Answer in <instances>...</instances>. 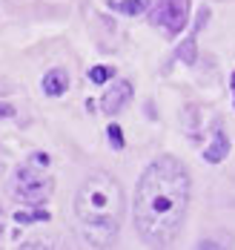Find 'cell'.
Wrapping results in <instances>:
<instances>
[{
	"label": "cell",
	"mask_w": 235,
	"mask_h": 250,
	"mask_svg": "<svg viewBox=\"0 0 235 250\" xmlns=\"http://www.w3.org/2000/svg\"><path fill=\"white\" fill-rule=\"evenodd\" d=\"M189 207V173L178 158H155L135 187V230L144 242L166 248L178 239Z\"/></svg>",
	"instance_id": "1"
},
{
	"label": "cell",
	"mask_w": 235,
	"mask_h": 250,
	"mask_svg": "<svg viewBox=\"0 0 235 250\" xmlns=\"http://www.w3.org/2000/svg\"><path fill=\"white\" fill-rule=\"evenodd\" d=\"M75 213H78L86 242L95 248H109L121 230V219H124L121 184L104 170L92 173L80 184L78 199H75Z\"/></svg>",
	"instance_id": "2"
},
{
	"label": "cell",
	"mask_w": 235,
	"mask_h": 250,
	"mask_svg": "<svg viewBox=\"0 0 235 250\" xmlns=\"http://www.w3.org/2000/svg\"><path fill=\"white\" fill-rule=\"evenodd\" d=\"M12 190L26 204H43L54 193V178L49 173H43V170H37V167H32V164H23L15 173Z\"/></svg>",
	"instance_id": "3"
},
{
	"label": "cell",
	"mask_w": 235,
	"mask_h": 250,
	"mask_svg": "<svg viewBox=\"0 0 235 250\" xmlns=\"http://www.w3.org/2000/svg\"><path fill=\"white\" fill-rule=\"evenodd\" d=\"M189 21V0H161L152 9V23L163 26L166 35H178Z\"/></svg>",
	"instance_id": "4"
},
{
	"label": "cell",
	"mask_w": 235,
	"mask_h": 250,
	"mask_svg": "<svg viewBox=\"0 0 235 250\" xmlns=\"http://www.w3.org/2000/svg\"><path fill=\"white\" fill-rule=\"evenodd\" d=\"M129 101H132V83L129 81H118L104 98H101V109H104L106 115H118Z\"/></svg>",
	"instance_id": "5"
},
{
	"label": "cell",
	"mask_w": 235,
	"mask_h": 250,
	"mask_svg": "<svg viewBox=\"0 0 235 250\" xmlns=\"http://www.w3.org/2000/svg\"><path fill=\"white\" fill-rule=\"evenodd\" d=\"M227 152H230V138H227V132H224V129H215L212 144H209L207 152H204V161H209V164H221V161L227 158Z\"/></svg>",
	"instance_id": "6"
},
{
	"label": "cell",
	"mask_w": 235,
	"mask_h": 250,
	"mask_svg": "<svg viewBox=\"0 0 235 250\" xmlns=\"http://www.w3.org/2000/svg\"><path fill=\"white\" fill-rule=\"evenodd\" d=\"M66 89H69V75H66L63 69H49V72L43 75V92H46L49 98H60Z\"/></svg>",
	"instance_id": "7"
},
{
	"label": "cell",
	"mask_w": 235,
	"mask_h": 250,
	"mask_svg": "<svg viewBox=\"0 0 235 250\" xmlns=\"http://www.w3.org/2000/svg\"><path fill=\"white\" fill-rule=\"evenodd\" d=\"M109 6H112L118 15H129V18H138V15H144V12L149 9V0H121V3H118V0H112Z\"/></svg>",
	"instance_id": "8"
},
{
	"label": "cell",
	"mask_w": 235,
	"mask_h": 250,
	"mask_svg": "<svg viewBox=\"0 0 235 250\" xmlns=\"http://www.w3.org/2000/svg\"><path fill=\"white\" fill-rule=\"evenodd\" d=\"M195 35H198V29L192 26V35L183 41L178 52H175V61H181V63H195Z\"/></svg>",
	"instance_id": "9"
},
{
	"label": "cell",
	"mask_w": 235,
	"mask_h": 250,
	"mask_svg": "<svg viewBox=\"0 0 235 250\" xmlns=\"http://www.w3.org/2000/svg\"><path fill=\"white\" fill-rule=\"evenodd\" d=\"M15 222H18V225H32V222H49V213H46V210H35V213H15Z\"/></svg>",
	"instance_id": "10"
},
{
	"label": "cell",
	"mask_w": 235,
	"mask_h": 250,
	"mask_svg": "<svg viewBox=\"0 0 235 250\" xmlns=\"http://www.w3.org/2000/svg\"><path fill=\"white\" fill-rule=\"evenodd\" d=\"M106 135H109V144H112L115 150H124V132H121V126L118 124L106 126Z\"/></svg>",
	"instance_id": "11"
},
{
	"label": "cell",
	"mask_w": 235,
	"mask_h": 250,
	"mask_svg": "<svg viewBox=\"0 0 235 250\" xmlns=\"http://www.w3.org/2000/svg\"><path fill=\"white\" fill-rule=\"evenodd\" d=\"M109 78H112V69H109V66H92V69H89V81H92V83H106Z\"/></svg>",
	"instance_id": "12"
},
{
	"label": "cell",
	"mask_w": 235,
	"mask_h": 250,
	"mask_svg": "<svg viewBox=\"0 0 235 250\" xmlns=\"http://www.w3.org/2000/svg\"><path fill=\"white\" fill-rule=\"evenodd\" d=\"M12 115H15V106H9V104L0 101V118H12Z\"/></svg>",
	"instance_id": "13"
},
{
	"label": "cell",
	"mask_w": 235,
	"mask_h": 250,
	"mask_svg": "<svg viewBox=\"0 0 235 250\" xmlns=\"http://www.w3.org/2000/svg\"><path fill=\"white\" fill-rule=\"evenodd\" d=\"M233 95H235V75H233Z\"/></svg>",
	"instance_id": "14"
},
{
	"label": "cell",
	"mask_w": 235,
	"mask_h": 250,
	"mask_svg": "<svg viewBox=\"0 0 235 250\" xmlns=\"http://www.w3.org/2000/svg\"><path fill=\"white\" fill-rule=\"evenodd\" d=\"M0 236H3V225H0Z\"/></svg>",
	"instance_id": "15"
}]
</instances>
